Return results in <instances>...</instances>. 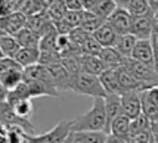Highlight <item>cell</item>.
I'll list each match as a JSON object with an SVG mask.
<instances>
[{
  "label": "cell",
  "instance_id": "6da1fadb",
  "mask_svg": "<svg viewBox=\"0 0 158 143\" xmlns=\"http://www.w3.org/2000/svg\"><path fill=\"white\" fill-rule=\"evenodd\" d=\"M71 129H73V131H96V130H103V131L108 133V120H106L103 97H95L92 108L86 114L77 115L76 118H73L71 120Z\"/></svg>",
  "mask_w": 158,
  "mask_h": 143
},
{
  "label": "cell",
  "instance_id": "7a4b0ae2",
  "mask_svg": "<svg viewBox=\"0 0 158 143\" xmlns=\"http://www.w3.org/2000/svg\"><path fill=\"white\" fill-rule=\"evenodd\" d=\"M73 92L77 95H84L90 97H105L106 92L103 89L99 75L80 71L73 78Z\"/></svg>",
  "mask_w": 158,
  "mask_h": 143
},
{
  "label": "cell",
  "instance_id": "3957f363",
  "mask_svg": "<svg viewBox=\"0 0 158 143\" xmlns=\"http://www.w3.org/2000/svg\"><path fill=\"white\" fill-rule=\"evenodd\" d=\"M124 67L129 69L136 78H139L142 83H145V86H146L148 89L158 87V72L155 71L154 65L136 61V59H133V58H127Z\"/></svg>",
  "mask_w": 158,
  "mask_h": 143
},
{
  "label": "cell",
  "instance_id": "277c9868",
  "mask_svg": "<svg viewBox=\"0 0 158 143\" xmlns=\"http://www.w3.org/2000/svg\"><path fill=\"white\" fill-rule=\"evenodd\" d=\"M0 118H2V125L21 127L30 134H34V125L30 121V118H24V116L18 115L6 100H2L0 103Z\"/></svg>",
  "mask_w": 158,
  "mask_h": 143
},
{
  "label": "cell",
  "instance_id": "5b68a950",
  "mask_svg": "<svg viewBox=\"0 0 158 143\" xmlns=\"http://www.w3.org/2000/svg\"><path fill=\"white\" fill-rule=\"evenodd\" d=\"M24 67H14L9 69H0V84H2V99H5L6 95L18 84L24 81Z\"/></svg>",
  "mask_w": 158,
  "mask_h": 143
},
{
  "label": "cell",
  "instance_id": "8992f818",
  "mask_svg": "<svg viewBox=\"0 0 158 143\" xmlns=\"http://www.w3.org/2000/svg\"><path fill=\"white\" fill-rule=\"evenodd\" d=\"M143 112L142 96L140 92H124L121 95V114L127 115L130 120H135Z\"/></svg>",
  "mask_w": 158,
  "mask_h": 143
},
{
  "label": "cell",
  "instance_id": "52a82bcc",
  "mask_svg": "<svg viewBox=\"0 0 158 143\" xmlns=\"http://www.w3.org/2000/svg\"><path fill=\"white\" fill-rule=\"evenodd\" d=\"M27 18H28V15H25L24 12H21V10L3 15V16H2V21H0L2 33L15 35L16 33H19L22 28L27 27Z\"/></svg>",
  "mask_w": 158,
  "mask_h": 143
},
{
  "label": "cell",
  "instance_id": "ba28073f",
  "mask_svg": "<svg viewBox=\"0 0 158 143\" xmlns=\"http://www.w3.org/2000/svg\"><path fill=\"white\" fill-rule=\"evenodd\" d=\"M152 31H154V12L133 16L130 28L131 34H135L138 39H151Z\"/></svg>",
  "mask_w": 158,
  "mask_h": 143
},
{
  "label": "cell",
  "instance_id": "9c48e42d",
  "mask_svg": "<svg viewBox=\"0 0 158 143\" xmlns=\"http://www.w3.org/2000/svg\"><path fill=\"white\" fill-rule=\"evenodd\" d=\"M131 19H133V15L127 10V7H120L118 6L111 16L106 19V22L112 25V28L117 31L118 34H126V33H130L131 28Z\"/></svg>",
  "mask_w": 158,
  "mask_h": 143
},
{
  "label": "cell",
  "instance_id": "30bf717a",
  "mask_svg": "<svg viewBox=\"0 0 158 143\" xmlns=\"http://www.w3.org/2000/svg\"><path fill=\"white\" fill-rule=\"evenodd\" d=\"M50 74L55 80V84L59 92H73V75L68 72V69L62 65L61 62H56L52 65H48Z\"/></svg>",
  "mask_w": 158,
  "mask_h": 143
},
{
  "label": "cell",
  "instance_id": "8fae6325",
  "mask_svg": "<svg viewBox=\"0 0 158 143\" xmlns=\"http://www.w3.org/2000/svg\"><path fill=\"white\" fill-rule=\"evenodd\" d=\"M117 72H118V80H120V84H121L123 93L124 92H131V90H135V92L149 90L146 86H145V83H142L139 78H136L126 67L117 68ZM123 93H121V95H123Z\"/></svg>",
  "mask_w": 158,
  "mask_h": 143
},
{
  "label": "cell",
  "instance_id": "7c38bea8",
  "mask_svg": "<svg viewBox=\"0 0 158 143\" xmlns=\"http://www.w3.org/2000/svg\"><path fill=\"white\" fill-rule=\"evenodd\" d=\"M154 55H155V50H154L151 40L149 39H138V43L135 46L131 58L136 61L154 65Z\"/></svg>",
  "mask_w": 158,
  "mask_h": 143
},
{
  "label": "cell",
  "instance_id": "4fadbf2b",
  "mask_svg": "<svg viewBox=\"0 0 158 143\" xmlns=\"http://www.w3.org/2000/svg\"><path fill=\"white\" fill-rule=\"evenodd\" d=\"M103 100H105V112H106V120H108V133H111V124L121 114V95L106 93Z\"/></svg>",
  "mask_w": 158,
  "mask_h": 143
},
{
  "label": "cell",
  "instance_id": "5bb4252c",
  "mask_svg": "<svg viewBox=\"0 0 158 143\" xmlns=\"http://www.w3.org/2000/svg\"><path fill=\"white\" fill-rule=\"evenodd\" d=\"M80 62H81V71H86V72H90V74L101 75L106 69L105 62L98 55L81 53L80 55Z\"/></svg>",
  "mask_w": 158,
  "mask_h": 143
},
{
  "label": "cell",
  "instance_id": "9a60e30c",
  "mask_svg": "<svg viewBox=\"0 0 158 143\" xmlns=\"http://www.w3.org/2000/svg\"><path fill=\"white\" fill-rule=\"evenodd\" d=\"M99 78H101L102 86L106 93H118V95L123 93L121 84H120V80H118V72L115 68H106L102 74L99 75Z\"/></svg>",
  "mask_w": 158,
  "mask_h": 143
},
{
  "label": "cell",
  "instance_id": "2e32d148",
  "mask_svg": "<svg viewBox=\"0 0 158 143\" xmlns=\"http://www.w3.org/2000/svg\"><path fill=\"white\" fill-rule=\"evenodd\" d=\"M101 59L105 62V65H106V68H120V67H124L126 65V61H127V58H124L123 55L118 52L117 49L114 47V46H108V47H103L101 50Z\"/></svg>",
  "mask_w": 158,
  "mask_h": 143
},
{
  "label": "cell",
  "instance_id": "e0dca14e",
  "mask_svg": "<svg viewBox=\"0 0 158 143\" xmlns=\"http://www.w3.org/2000/svg\"><path fill=\"white\" fill-rule=\"evenodd\" d=\"M136 43H138V37L136 35L131 34V33H126V34H118L114 47L117 49L124 58H131Z\"/></svg>",
  "mask_w": 158,
  "mask_h": 143
},
{
  "label": "cell",
  "instance_id": "ac0fdd59",
  "mask_svg": "<svg viewBox=\"0 0 158 143\" xmlns=\"http://www.w3.org/2000/svg\"><path fill=\"white\" fill-rule=\"evenodd\" d=\"M93 37L102 44L103 47H108V46H114V44H115L118 33L108 22H103L102 25L93 33Z\"/></svg>",
  "mask_w": 158,
  "mask_h": 143
},
{
  "label": "cell",
  "instance_id": "d6986e66",
  "mask_svg": "<svg viewBox=\"0 0 158 143\" xmlns=\"http://www.w3.org/2000/svg\"><path fill=\"white\" fill-rule=\"evenodd\" d=\"M21 44L16 35L14 34H6L2 33L0 34V50H2V56H9V58H15L16 53L19 52Z\"/></svg>",
  "mask_w": 158,
  "mask_h": 143
},
{
  "label": "cell",
  "instance_id": "ffe728a7",
  "mask_svg": "<svg viewBox=\"0 0 158 143\" xmlns=\"http://www.w3.org/2000/svg\"><path fill=\"white\" fill-rule=\"evenodd\" d=\"M15 59L19 62L24 68L31 67L34 63L40 62V49L39 47H21L16 53Z\"/></svg>",
  "mask_w": 158,
  "mask_h": 143
},
{
  "label": "cell",
  "instance_id": "44dd1931",
  "mask_svg": "<svg viewBox=\"0 0 158 143\" xmlns=\"http://www.w3.org/2000/svg\"><path fill=\"white\" fill-rule=\"evenodd\" d=\"M130 131H131V120L127 115H124V114H120L111 124V133L112 134L130 139Z\"/></svg>",
  "mask_w": 158,
  "mask_h": 143
},
{
  "label": "cell",
  "instance_id": "7402d4cb",
  "mask_svg": "<svg viewBox=\"0 0 158 143\" xmlns=\"http://www.w3.org/2000/svg\"><path fill=\"white\" fill-rule=\"evenodd\" d=\"M16 39L19 41L21 47H39L40 49V34H37L31 28H22L19 33H16Z\"/></svg>",
  "mask_w": 158,
  "mask_h": 143
},
{
  "label": "cell",
  "instance_id": "603a6c76",
  "mask_svg": "<svg viewBox=\"0 0 158 143\" xmlns=\"http://www.w3.org/2000/svg\"><path fill=\"white\" fill-rule=\"evenodd\" d=\"M117 3H115V0H96V3L92 6V12L99 16L102 21L106 22V19L111 16V14L117 9Z\"/></svg>",
  "mask_w": 158,
  "mask_h": 143
},
{
  "label": "cell",
  "instance_id": "cb8c5ba5",
  "mask_svg": "<svg viewBox=\"0 0 158 143\" xmlns=\"http://www.w3.org/2000/svg\"><path fill=\"white\" fill-rule=\"evenodd\" d=\"M24 99H33V97H31V93H30V87H28V84L25 81H22L21 84H18L15 89L10 90L6 95V97L2 99V100H6L9 105H15V103L21 102V100H24Z\"/></svg>",
  "mask_w": 158,
  "mask_h": 143
},
{
  "label": "cell",
  "instance_id": "d4e9b609",
  "mask_svg": "<svg viewBox=\"0 0 158 143\" xmlns=\"http://www.w3.org/2000/svg\"><path fill=\"white\" fill-rule=\"evenodd\" d=\"M103 22H105V21H102L99 16H96L92 10L83 9V19H81V25H80V27H83L84 30H87L89 33L93 34Z\"/></svg>",
  "mask_w": 158,
  "mask_h": 143
},
{
  "label": "cell",
  "instance_id": "484cf974",
  "mask_svg": "<svg viewBox=\"0 0 158 143\" xmlns=\"http://www.w3.org/2000/svg\"><path fill=\"white\" fill-rule=\"evenodd\" d=\"M68 12V7L65 6V3H64V0H53L52 2V5L48 7V16L50 18V21H61L64 19V16L65 14Z\"/></svg>",
  "mask_w": 158,
  "mask_h": 143
},
{
  "label": "cell",
  "instance_id": "4316f807",
  "mask_svg": "<svg viewBox=\"0 0 158 143\" xmlns=\"http://www.w3.org/2000/svg\"><path fill=\"white\" fill-rule=\"evenodd\" d=\"M151 124H152V121L149 120V116L146 115L145 112H142V114H140L139 116H136L135 120H131L130 137L139 134V133H140V131H143V130L151 129Z\"/></svg>",
  "mask_w": 158,
  "mask_h": 143
},
{
  "label": "cell",
  "instance_id": "83f0119b",
  "mask_svg": "<svg viewBox=\"0 0 158 143\" xmlns=\"http://www.w3.org/2000/svg\"><path fill=\"white\" fill-rule=\"evenodd\" d=\"M127 10L130 12L133 16H139V15H146L154 12L148 3V0H130L127 5Z\"/></svg>",
  "mask_w": 158,
  "mask_h": 143
},
{
  "label": "cell",
  "instance_id": "f1b7e54d",
  "mask_svg": "<svg viewBox=\"0 0 158 143\" xmlns=\"http://www.w3.org/2000/svg\"><path fill=\"white\" fill-rule=\"evenodd\" d=\"M61 63L68 69V72L73 77L77 75L81 71V62H80V55H71V56H62Z\"/></svg>",
  "mask_w": 158,
  "mask_h": 143
},
{
  "label": "cell",
  "instance_id": "f546056e",
  "mask_svg": "<svg viewBox=\"0 0 158 143\" xmlns=\"http://www.w3.org/2000/svg\"><path fill=\"white\" fill-rule=\"evenodd\" d=\"M102 49H103V46L93 37V34H92L87 40L83 43L81 52L83 53H87V55H98V56H99V53H101Z\"/></svg>",
  "mask_w": 158,
  "mask_h": 143
},
{
  "label": "cell",
  "instance_id": "4dcf8cb0",
  "mask_svg": "<svg viewBox=\"0 0 158 143\" xmlns=\"http://www.w3.org/2000/svg\"><path fill=\"white\" fill-rule=\"evenodd\" d=\"M14 111L18 114V115L24 116V118H30L31 114H33V103H31V99H24V100H21V102L15 103V105H10Z\"/></svg>",
  "mask_w": 158,
  "mask_h": 143
},
{
  "label": "cell",
  "instance_id": "1f68e13d",
  "mask_svg": "<svg viewBox=\"0 0 158 143\" xmlns=\"http://www.w3.org/2000/svg\"><path fill=\"white\" fill-rule=\"evenodd\" d=\"M90 35H92V33H89L87 30H84L83 27H76L71 30V33H69V37H71V41L74 43V44H77V46H80L81 47L83 43L89 39Z\"/></svg>",
  "mask_w": 158,
  "mask_h": 143
},
{
  "label": "cell",
  "instance_id": "d6a6232c",
  "mask_svg": "<svg viewBox=\"0 0 158 143\" xmlns=\"http://www.w3.org/2000/svg\"><path fill=\"white\" fill-rule=\"evenodd\" d=\"M87 143H106L108 133L103 130H96V131H83Z\"/></svg>",
  "mask_w": 158,
  "mask_h": 143
},
{
  "label": "cell",
  "instance_id": "836d02e7",
  "mask_svg": "<svg viewBox=\"0 0 158 143\" xmlns=\"http://www.w3.org/2000/svg\"><path fill=\"white\" fill-rule=\"evenodd\" d=\"M65 143H87V142H86V137L83 134V131H71V134L65 140Z\"/></svg>",
  "mask_w": 158,
  "mask_h": 143
},
{
  "label": "cell",
  "instance_id": "e575fe53",
  "mask_svg": "<svg viewBox=\"0 0 158 143\" xmlns=\"http://www.w3.org/2000/svg\"><path fill=\"white\" fill-rule=\"evenodd\" d=\"M64 3L68 7V10H81V9H84L81 0H64Z\"/></svg>",
  "mask_w": 158,
  "mask_h": 143
},
{
  "label": "cell",
  "instance_id": "d590c367",
  "mask_svg": "<svg viewBox=\"0 0 158 143\" xmlns=\"http://www.w3.org/2000/svg\"><path fill=\"white\" fill-rule=\"evenodd\" d=\"M106 143H129V139L110 133V134H108V139H106Z\"/></svg>",
  "mask_w": 158,
  "mask_h": 143
},
{
  "label": "cell",
  "instance_id": "8d00e7d4",
  "mask_svg": "<svg viewBox=\"0 0 158 143\" xmlns=\"http://www.w3.org/2000/svg\"><path fill=\"white\" fill-rule=\"evenodd\" d=\"M25 143H43V134H30Z\"/></svg>",
  "mask_w": 158,
  "mask_h": 143
},
{
  "label": "cell",
  "instance_id": "74e56055",
  "mask_svg": "<svg viewBox=\"0 0 158 143\" xmlns=\"http://www.w3.org/2000/svg\"><path fill=\"white\" fill-rule=\"evenodd\" d=\"M149 40H151L154 49H155V50H158V28H154V31H152L151 39H149Z\"/></svg>",
  "mask_w": 158,
  "mask_h": 143
},
{
  "label": "cell",
  "instance_id": "f35d334b",
  "mask_svg": "<svg viewBox=\"0 0 158 143\" xmlns=\"http://www.w3.org/2000/svg\"><path fill=\"white\" fill-rule=\"evenodd\" d=\"M129 2H130V0H115L117 6H120V7H127V5H129Z\"/></svg>",
  "mask_w": 158,
  "mask_h": 143
},
{
  "label": "cell",
  "instance_id": "ab89813d",
  "mask_svg": "<svg viewBox=\"0 0 158 143\" xmlns=\"http://www.w3.org/2000/svg\"><path fill=\"white\" fill-rule=\"evenodd\" d=\"M155 50V49H154ZM154 68L158 72V50H155V55H154Z\"/></svg>",
  "mask_w": 158,
  "mask_h": 143
},
{
  "label": "cell",
  "instance_id": "60d3db41",
  "mask_svg": "<svg viewBox=\"0 0 158 143\" xmlns=\"http://www.w3.org/2000/svg\"><path fill=\"white\" fill-rule=\"evenodd\" d=\"M129 143H131V142H130V139H129Z\"/></svg>",
  "mask_w": 158,
  "mask_h": 143
}]
</instances>
